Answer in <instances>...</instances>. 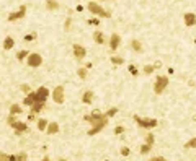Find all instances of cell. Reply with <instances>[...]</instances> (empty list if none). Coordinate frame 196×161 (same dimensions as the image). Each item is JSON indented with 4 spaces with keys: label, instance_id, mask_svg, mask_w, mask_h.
<instances>
[{
    "label": "cell",
    "instance_id": "cell-11",
    "mask_svg": "<svg viewBox=\"0 0 196 161\" xmlns=\"http://www.w3.org/2000/svg\"><path fill=\"white\" fill-rule=\"evenodd\" d=\"M36 103V91H30V93L26 94V98L23 99V104H25V106H33V104Z\"/></svg>",
    "mask_w": 196,
    "mask_h": 161
},
{
    "label": "cell",
    "instance_id": "cell-27",
    "mask_svg": "<svg viewBox=\"0 0 196 161\" xmlns=\"http://www.w3.org/2000/svg\"><path fill=\"white\" fill-rule=\"evenodd\" d=\"M150 148H152V145H149V143H144L142 147H141V153H142V155H147V153L150 151Z\"/></svg>",
    "mask_w": 196,
    "mask_h": 161
},
{
    "label": "cell",
    "instance_id": "cell-39",
    "mask_svg": "<svg viewBox=\"0 0 196 161\" xmlns=\"http://www.w3.org/2000/svg\"><path fill=\"white\" fill-rule=\"evenodd\" d=\"M70 25H72V20H70V18H67V20H66V26H64V28H66V31H69V29H70Z\"/></svg>",
    "mask_w": 196,
    "mask_h": 161
},
{
    "label": "cell",
    "instance_id": "cell-36",
    "mask_svg": "<svg viewBox=\"0 0 196 161\" xmlns=\"http://www.w3.org/2000/svg\"><path fill=\"white\" fill-rule=\"evenodd\" d=\"M33 39H36V33H33V34H26V36H25V41H26V42L33 41Z\"/></svg>",
    "mask_w": 196,
    "mask_h": 161
},
{
    "label": "cell",
    "instance_id": "cell-28",
    "mask_svg": "<svg viewBox=\"0 0 196 161\" xmlns=\"http://www.w3.org/2000/svg\"><path fill=\"white\" fill-rule=\"evenodd\" d=\"M92 117H93V119H101L103 117V116H105V114H101V111H100V109H95L93 112H92Z\"/></svg>",
    "mask_w": 196,
    "mask_h": 161
},
{
    "label": "cell",
    "instance_id": "cell-25",
    "mask_svg": "<svg viewBox=\"0 0 196 161\" xmlns=\"http://www.w3.org/2000/svg\"><path fill=\"white\" fill-rule=\"evenodd\" d=\"M30 55V51H20V52H17V59L18 60H23L25 57H28Z\"/></svg>",
    "mask_w": 196,
    "mask_h": 161
},
{
    "label": "cell",
    "instance_id": "cell-7",
    "mask_svg": "<svg viewBox=\"0 0 196 161\" xmlns=\"http://www.w3.org/2000/svg\"><path fill=\"white\" fill-rule=\"evenodd\" d=\"M72 52H74V57H75V59H79V60L85 59V55H87L85 47L80 46V44H74V46H72Z\"/></svg>",
    "mask_w": 196,
    "mask_h": 161
},
{
    "label": "cell",
    "instance_id": "cell-17",
    "mask_svg": "<svg viewBox=\"0 0 196 161\" xmlns=\"http://www.w3.org/2000/svg\"><path fill=\"white\" fill-rule=\"evenodd\" d=\"M13 46H15L13 38L7 36V38H5V41H3V49H5V51H10V49H13Z\"/></svg>",
    "mask_w": 196,
    "mask_h": 161
},
{
    "label": "cell",
    "instance_id": "cell-14",
    "mask_svg": "<svg viewBox=\"0 0 196 161\" xmlns=\"http://www.w3.org/2000/svg\"><path fill=\"white\" fill-rule=\"evenodd\" d=\"M185 25L186 26H194L196 25V15L194 13H185Z\"/></svg>",
    "mask_w": 196,
    "mask_h": 161
},
{
    "label": "cell",
    "instance_id": "cell-4",
    "mask_svg": "<svg viewBox=\"0 0 196 161\" xmlns=\"http://www.w3.org/2000/svg\"><path fill=\"white\" fill-rule=\"evenodd\" d=\"M134 120H136V124L142 128H152V127L157 125V120L155 119H144V117H139V116H134Z\"/></svg>",
    "mask_w": 196,
    "mask_h": 161
},
{
    "label": "cell",
    "instance_id": "cell-19",
    "mask_svg": "<svg viewBox=\"0 0 196 161\" xmlns=\"http://www.w3.org/2000/svg\"><path fill=\"white\" fill-rule=\"evenodd\" d=\"M46 8L51 10V11H53V10H57V8H59V3L56 2V0H46Z\"/></svg>",
    "mask_w": 196,
    "mask_h": 161
},
{
    "label": "cell",
    "instance_id": "cell-37",
    "mask_svg": "<svg viewBox=\"0 0 196 161\" xmlns=\"http://www.w3.org/2000/svg\"><path fill=\"white\" fill-rule=\"evenodd\" d=\"M129 153H131V151H129V148H127V147H123V148H121V155H123V156H129Z\"/></svg>",
    "mask_w": 196,
    "mask_h": 161
},
{
    "label": "cell",
    "instance_id": "cell-15",
    "mask_svg": "<svg viewBox=\"0 0 196 161\" xmlns=\"http://www.w3.org/2000/svg\"><path fill=\"white\" fill-rule=\"evenodd\" d=\"M92 101H93V91L88 90V91H85V93H83V96H82V103L88 106V104H92Z\"/></svg>",
    "mask_w": 196,
    "mask_h": 161
},
{
    "label": "cell",
    "instance_id": "cell-9",
    "mask_svg": "<svg viewBox=\"0 0 196 161\" xmlns=\"http://www.w3.org/2000/svg\"><path fill=\"white\" fill-rule=\"evenodd\" d=\"M25 13H26V5H21V7H20V10H17L15 13H11L8 17V21H17V20L25 17Z\"/></svg>",
    "mask_w": 196,
    "mask_h": 161
},
{
    "label": "cell",
    "instance_id": "cell-42",
    "mask_svg": "<svg viewBox=\"0 0 196 161\" xmlns=\"http://www.w3.org/2000/svg\"><path fill=\"white\" fill-rule=\"evenodd\" d=\"M88 23H90V25H98V18H92V20H88Z\"/></svg>",
    "mask_w": 196,
    "mask_h": 161
},
{
    "label": "cell",
    "instance_id": "cell-35",
    "mask_svg": "<svg viewBox=\"0 0 196 161\" xmlns=\"http://www.w3.org/2000/svg\"><path fill=\"white\" fill-rule=\"evenodd\" d=\"M116 112H118V109H116V107H111V109L106 112V117H113V116L116 114Z\"/></svg>",
    "mask_w": 196,
    "mask_h": 161
},
{
    "label": "cell",
    "instance_id": "cell-26",
    "mask_svg": "<svg viewBox=\"0 0 196 161\" xmlns=\"http://www.w3.org/2000/svg\"><path fill=\"white\" fill-rule=\"evenodd\" d=\"M185 148H196V137H193L191 140H188L185 143Z\"/></svg>",
    "mask_w": 196,
    "mask_h": 161
},
{
    "label": "cell",
    "instance_id": "cell-43",
    "mask_svg": "<svg viewBox=\"0 0 196 161\" xmlns=\"http://www.w3.org/2000/svg\"><path fill=\"white\" fill-rule=\"evenodd\" d=\"M160 67H162V62H160V60H157V62L154 63V68H160Z\"/></svg>",
    "mask_w": 196,
    "mask_h": 161
},
{
    "label": "cell",
    "instance_id": "cell-8",
    "mask_svg": "<svg viewBox=\"0 0 196 161\" xmlns=\"http://www.w3.org/2000/svg\"><path fill=\"white\" fill-rule=\"evenodd\" d=\"M47 96H49V90H47L46 86H39L38 91H36V101H43L46 103Z\"/></svg>",
    "mask_w": 196,
    "mask_h": 161
},
{
    "label": "cell",
    "instance_id": "cell-30",
    "mask_svg": "<svg viewBox=\"0 0 196 161\" xmlns=\"http://www.w3.org/2000/svg\"><path fill=\"white\" fill-rule=\"evenodd\" d=\"M154 70H155L154 65H146V67H144V73H146V75H150Z\"/></svg>",
    "mask_w": 196,
    "mask_h": 161
},
{
    "label": "cell",
    "instance_id": "cell-32",
    "mask_svg": "<svg viewBox=\"0 0 196 161\" xmlns=\"http://www.w3.org/2000/svg\"><path fill=\"white\" fill-rule=\"evenodd\" d=\"M129 72H131V75H134V76L139 75V70L136 68V65H129Z\"/></svg>",
    "mask_w": 196,
    "mask_h": 161
},
{
    "label": "cell",
    "instance_id": "cell-13",
    "mask_svg": "<svg viewBox=\"0 0 196 161\" xmlns=\"http://www.w3.org/2000/svg\"><path fill=\"white\" fill-rule=\"evenodd\" d=\"M46 132L49 135L57 134V132H59V124L57 122H49V124H47V127H46Z\"/></svg>",
    "mask_w": 196,
    "mask_h": 161
},
{
    "label": "cell",
    "instance_id": "cell-45",
    "mask_svg": "<svg viewBox=\"0 0 196 161\" xmlns=\"http://www.w3.org/2000/svg\"><path fill=\"white\" fill-rule=\"evenodd\" d=\"M41 161H51V159H49V156H44V158H43Z\"/></svg>",
    "mask_w": 196,
    "mask_h": 161
},
{
    "label": "cell",
    "instance_id": "cell-47",
    "mask_svg": "<svg viewBox=\"0 0 196 161\" xmlns=\"http://www.w3.org/2000/svg\"><path fill=\"white\" fill-rule=\"evenodd\" d=\"M106 161H108V159H106Z\"/></svg>",
    "mask_w": 196,
    "mask_h": 161
},
{
    "label": "cell",
    "instance_id": "cell-46",
    "mask_svg": "<svg viewBox=\"0 0 196 161\" xmlns=\"http://www.w3.org/2000/svg\"><path fill=\"white\" fill-rule=\"evenodd\" d=\"M59 161H69V159H64V158H61V159H59Z\"/></svg>",
    "mask_w": 196,
    "mask_h": 161
},
{
    "label": "cell",
    "instance_id": "cell-24",
    "mask_svg": "<svg viewBox=\"0 0 196 161\" xmlns=\"http://www.w3.org/2000/svg\"><path fill=\"white\" fill-rule=\"evenodd\" d=\"M77 75H79V78H80V80H85L87 78V68H79V70H77Z\"/></svg>",
    "mask_w": 196,
    "mask_h": 161
},
{
    "label": "cell",
    "instance_id": "cell-33",
    "mask_svg": "<svg viewBox=\"0 0 196 161\" xmlns=\"http://www.w3.org/2000/svg\"><path fill=\"white\" fill-rule=\"evenodd\" d=\"M15 120H17V116H15V114H10V116H8V119H7V124H8V125H11V124H13Z\"/></svg>",
    "mask_w": 196,
    "mask_h": 161
},
{
    "label": "cell",
    "instance_id": "cell-44",
    "mask_svg": "<svg viewBox=\"0 0 196 161\" xmlns=\"http://www.w3.org/2000/svg\"><path fill=\"white\" fill-rule=\"evenodd\" d=\"M28 120H30V122H31V120H36V117H34V112H31V114L28 116Z\"/></svg>",
    "mask_w": 196,
    "mask_h": 161
},
{
    "label": "cell",
    "instance_id": "cell-18",
    "mask_svg": "<svg viewBox=\"0 0 196 161\" xmlns=\"http://www.w3.org/2000/svg\"><path fill=\"white\" fill-rule=\"evenodd\" d=\"M93 39H95V42H98V44L105 42V36H103L101 31H95V33H93Z\"/></svg>",
    "mask_w": 196,
    "mask_h": 161
},
{
    "label": "cell",
    "instance_id": "cell-38",
    "mask_svg": "<svg viewBox=\"0 0 196 161\" xmlns=\"http://www.w3.org/2000/svg\"><path fill=\"white\" fill-rule=\"evenodd\" d=\"M123 132H124V127H121V125H118V127L114 128V134H116V135H121Z\"/></svg>",
    "mask_w": 196,
    "mask_h": 161
},
{
    "label": "cell",
    "instance_id": "cell-12",
    "mask_svg": "<svg viewBox=\"0 0 196 161\" xmlns=\"http://www.w3.org/2000/svg\"><path fill=\"white\" fill-rule=\"evenodd\" d=\"M11 127L15 128V132H17V134H23V132H26L28 130V125L25 122H18V120H15L13 124H11Z\"/></svg>",
    "mask_w": 196,
    "mask_h": 161
},
{
    "label": "cell",
    "instance_id": "cell-16",
    "mask_svg": "<svg viewBox=\"0 0 196 161\" xmlns=\"http://www.w3.org/2000/svg\"><path fill=\"white\" fill-rule=\"evenodd\" d=\"M44 104H46V103H43V101H36L33 106H31V112H34V114L41 112L43 109H44Z\"/></svg>",
    "mask_w": 196,
    "mask_h": 161
},
{
    "label": "cell",
    "instance_id": "cell-5",
    "mask_svg": "<svg viewBox=\"0 0 196 161\" xmlns=\"http://www.w3.org/2000/svg\"><path fill=\"white\" fill-rule=\"evenodd\" d=\"M53 99H54L56 104H62V103H64L66 96H64V86H62V85H59V86L54 88V91H53Z\"/></svg>",
    "mask_w": 196,
    "mask_h": 161
},
{
    "label": "cell",
    "instance_id": "cell-2",
    "mask_svg": "<svg viewBox=\"0 0 196 161\" xmlns=\"http://www.w3.org/2000/svg\"><path fill=\"white\" fill-rule=\"evenodd\" d=\"M88 10H90L93 15H97L98 18H110V17H111V13H110V11L103 10L101 7H100L98 3L95 2V0H92V2L88 3Z\"/></svg>",
    "mask_w": 196,
    "mask_h": 161
},
{
    "label": "cell",
    "instance_id": "cell-40",
    "mask_svg": "<svg viewBox=\"0 0 196 161\" xmlns=\"http://www.w3.org/2000/svg\"><path fill=\"white\" fill-rule=\"evenodd\" d=\"M149 161H167V159L163 158V156H155V158H150Z\"/></svg>",
    "mask_w": 196,
    "mask_h": 161
},
{
    "label": "cell",
    "instance_id": "cell-3",
    "mask_svg": "<svg viewBox=\"0 0 196 161\" xmlns=\"http://www.w3.org/2000/svg\"><path fill=\"white\" fill-rule=\"evenodd\" d=\"M169 86V78L167 76H157V80H155V85H154V93L155 94H162L163 90Z\"/></svg>",
    "mask_w": 196,
    "mask_h": 161
},
{
    "label": "cell",
    "instance_id": "cell-41",
    "mask_svg": "<svg viewBox=\"0 0 196 161\" xmlns=\"http://www.w3.org/2000/svg\"><path fill=\"white\" fill-rule=\"evenodd\" d=\"M0 161H10V158L7 155H3V153H0Z\"/></svg>",
    "mask_w": 196,
    "mask_h": 161
},
{
    "label": "cell",
    "instance_id": "cell-23",
    "mask_svg": "<svg viewBox=\"0 0 196 161\" xmlns=\"http://www.w3.org/2000/svg\"><path fill=\"white\" fill-rule=\"evenodd\" d=\"M111 63H114V65H123V63H124V59L118 57V55H113V57H111Z\"/></svg>",
    "mask_w": 196,
    "mask_h": 161
},
{
    "label": "cell",
    "instance_id": "cell-29",
    "mask_svg": "<svg viewBox=\"0 0 196 161\" xmlns=\"http://www.w3.org/2000/svg\"><path fill=\"white\" fill-rule=\"evenodd\" d=\"M17 161H28V155L25 151L18 153V155H17Z\"/></svg>",
    "mask_w": 196,
    "mask_h": 161
},
{
    "label": "cell",
    "instance_id": "cell-20",
    "mask_svg": "<svg viewBox=\"0 0 196 161\" xmlns=\"http://www.w3.org/2000/svg\"><path fill=\"white\" fill-rule=\"evenodd\" d=\"M131 47H133L136 52H142V44L139 42L137 39H133V41H131Z\"/></svg>",
    "mask_w": 196,
    "mask_h": 161
},
{
    "label": "cell",
    "instance_id": "cell-10",
    "mask_svg": "<svg viewBox=\"0 0 196 161\" xmlns=\"http://www.w3.org/2000/svg\"><path fill=\"white\" fill-rule=\"evenodd\" d=\"M119 44H121V38H119V34H111V38H110V49L111 51H116L119 47Z\"/></svg>",
    "mask_w": 196,
    "mask_h": 161
},
{
    "label": "cell",
    "instance_id": "cell-21",
    "mask_svg": "<svg viewBox=\"0 0 196 161\" xmlns=\"http://www.w3.org/2000/svg\"><path fill=\"white\" fill-rule=\"evenodd\" d=\"M10 114H15V116L21 114V106H20V104H11L10 106Z\"/></svg>",
    "mask_w": 196,
    "mask_h": 161
},
{
    "label": "cell",
    "instance_id": "cell-34",
    "mask_svg": "<svg viewBox=\"0 0 196 161\" xmlns=\"http://www.w3.org/2000/svg\"><path fill=\"white\" fill-rule=\"evenodd\" d=\"M20 91H23V93H25V94H28V93H30V91H31V88L28 86V85H21V86H20Z\"/></svg>",
    "mask_w": 196,
    "mask_h": 161
},
{
    "label": "cell",
    "instance_id": "cell-6",
    "mask_svg": "<svg viewBox=\"0 0 196 161\" xmlns=\"http://www.w3.org/2000/svg\"><path fill=\"white\" fill-rule=\"evenodd\" d=\"M26 63H28L30 67H39V65L43 63V57H41L39 54H36V52H30Z\"/></svg>",
    "mask_w": 196,
    "mask_h": 161
},
{
    "label": "cell",
    "instance_id": "cell-22",
    "mask_svg": "<svg viewBox=\"0 0 196 161\" xmlns=\"http://www.w3.org/2000/svg\"><path fill=\"white\" fill-rule=\"evenodd\" d=\"M46 127H47V120L46 119H39L38 120V130L46 132Z\"/></svg>",
    "mask_w": 196,
    "mask_h": 161
},
{
    "label": "cell",
    "instance_id": "cell-1",
    "mask_svg": "<svg viewBox=\"0 0 196 161\" xmlns=\"http://www.w3.org/2000/svg\"><path fill=\"white\" fill-rule=\"evenodd\" d=\"M85 120H87V122H90L92 125H93V127H92L90 130H88V135H97L98 132H101L103 128L106 127V124H108V117H106V114L103 116L101 119H93V117H92V116L88 114V116H85Z\"/></svg>",
    "mask_w": 196,
    "mask_h": 161
},
{
    "label": "cell",
    "instance_id": "cell-31",
    "mask_svg": "<svg viewBox=\"0 0 196 161\" xmlns=\"http://www.w3.org/2000/svg\"><path fill=\"white\" fill-rule=\"evenodd\" d=\"M146 143L154 145V135H152V134H147V135H146Z\"/></svg>",
    "mask_w": 196,
    "mask_h": 161
}]
</instances>
